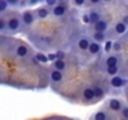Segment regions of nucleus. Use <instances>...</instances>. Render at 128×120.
<instances>
[{"label": "nucleus", "mask_w": 128, "mask_h": 120, "mask_svg": "<svg viewBox=\"0 0 128 120\" xmlns=\"http://www.w3.org/2000/svg\"><path fill=\"white\" fill-rule=\"evenodd\" d=\"M36 60H39V61H42V63H46L49 59H48V56H45L43 54H38L36 55Z\"/></svg>", "instance_id": "nucleus-23"}, {"label": "nucleus", "mask_w": 128, "mask_h": 120, "mask_svg": "<svg viewBox=\"0 0 128 120\" xmlns=\"http://www.w3.org/2000/svg\"><path fill=\"white\" fill-rule=\"evenodd\" d=\"M100 50H102L100 43H98V41H96V40L90 41V44H89V48H88V51H89L90 54L96 55V54H98Z\"/></svg>", "instance_id": "nucleus-6"}, {"label": "nucleus", "mask_w": 128, "mask_h": 120, "mask_svg": "<svg viewBox=\"0 0 128 120\" xmlns=\"http://www.w3.org/2000/svg\"><path fill=\"white\" fill-rule=\"evenodd\" d=\"M108 28V24L106 20H99L96 24H93V30L94 31H99V33H104Z\"/></svg>", "instance_id": "nucleus-4"}, {"label": "nucleus", "mask_w": 128, "mask_h": 120, "mask_svg": "<svg viewBox=\"0 0 128 120\" xmlns=\"http://www.w3.org/2000/svg\"><path fill=\"white\" fill-rule=\"evenodd\" d=\"M104 50H106L107 53H109L110 50H113V43H112L110 40H107V41H106V46H104Z\"/></svg>", "instance_id": "nucleus-21"}, {"label": "nucleus", "mask_w": 128, "mask_h": 120, "mask_svg": "<svg viewBox=\"0 0 128 120\" xmlns=\"http://www.w3.org/2000/svg\"><path fill=\"white\" fill-rule=\"evenodd\" d=\"M128 83H127V80L124 79V78H120V76H113L112 79H110V86L112 88H122V86H124V85H127Z\"/></svg>", "instance_id": "nucleus-2"}, {"label": "nucleus", "mask_w": 128, "mask_h": 120, "mask_svg": "<svg viewBox=\"0 0 128 120\" xmlns=\"http://www.w3.org/2000/svg\"><path fill=\"white\" fill-rule=\"evenodd\" d=\"M83 21H84V23H89V14H88V15L86 14V15L83 16Z\"/></svg>", "instance_id": "nucleus-31"}, {"label": "nucleus", "mask_w": 128, "mask_h": 120, "mask_svg": "<svg viewBox=\"0 0 128 120\" xmlns=\"http://www.w3.org/2000/svg\"><path fill=\"white\" fill-rule=\"evenodd\" d=\"M19 28H20V20L18 18H12L8 20V30L9 31L16 33V31H19Z\"/></svg>", "instance_id": "nucleus-1"}, {"label": "nucleus", "mask_w": 128, "mask_h": 120, "mask_svg": "<svg viewBox=\"0 0 128 120\" xmlns=\"http://www.w3.org/2000/svg\"><path fill=\"white\" fill-rule=\"evenodd\" d=\"M56 1H58V0H45V3H46L49 6H54V5L56 4Z\"/></svg>", "instance_id": "nucleus-27"}, {"label": "nucleus", "mask_w": 128, "mask_h": 120, "mask_svg": "<svg viewBox=\"0 0 128 120\" xmlns=\"http://www.w3.org/2000/svg\"><path fill=\"white\" fill-rule=\"evenodd\" d=\"M28 51H29V49H28V46L26 45H24V44H20V45H18L16 46V49H15V53H16V55L18 56H25L26 54H28Z\"/></svg>", "instance_id": "nucleus-9"}, {"label": "nucleus", "mask_w": 128, "mask_h": 120, "mask_svg": "<svg viewBox=\"0 0 128 120\" xmlns=\"http://www.w3.org/2000/svg\"><path fill=\"white\" fill-rule=\"evenodd\" d=\"M127 90H128V84H127Z\"/></svg>", "instance_id": "nucleus-37"}, {"label": "nucleus", "mask_w": 128, "mask_h": 120, "mask_svg": "<svg viewBox=\"0 0 128 120\" xmlns=\"http://www.w3.org/2000/svg\"><path fill=\"white\" fill-rule=\"evenodd\" d=\"M94 120H107V115L104 111H98L94 115Z\"/></svg>", "instance_id": "nucleus-20"}, {"label": "nucleus", "mask_w": 128, "mask_h": 120, "mask_svg": "<svg viewBox=\"0 0 128 120\" xmlns=\"http://www.w3.org/2000/svg\"><path fill=\"white\" fill-rule=\"evenodd\" d=\"M48 14H49V11H48L45 8H39V9H36V15H38L40 19H45V18L48 16Z\"/></svg>", "instance_id": "nucleus-17"}, {"label": "nucleus", "mask_w": 128, "mask_h": 120, "mask_svg": "<svg viewBox=\"0 0 128 120\" xmlns=\"http://www.w3.org/2000/svg\"><path fill=\"white\" fill-rule=\"evenodd\" d=\"M108 106H109L110 110H113V111H122V108H123L120 100H118V99H110V100L108 101Z\"/></svg>", "instance_id": "nucleus-3"}, {"label": "nucleus", "mask_w": 128, "mask_h": 120, "mask_svg": "<svg viewBox=\"0 0 128 120\" xmlns=\"http://www.w3.org/2000/svg\"><path fill=\"white\" fill-rule=\"evenodd\" d=\"M6 1H8V4H10V5H16L19 0H6Z\"/></svg>", "instance_id": "nucleus-29"}, {"label": "nucleus", "mask_w": 128, "mask_h": 120, "mask_svg": "<svg viewBox=\"0 0 128 120\" xmlns=\"http://www.w3.org/2000/svg\"><path fill=\"white\" fill-rule=\"evenodd\" d=\"M100 1V0H90V3H93V4H98Z\"/></svg>", "instance_id": "nucleus-33"}, {"label": "nucleus", "mask_w": 128, "mask_h": 120, "mask_svg": "<svg viewBox=\"0 0 128 120\" xmlns=\"http://www.w3.org/2000/svg\"><path fill=\"white\" fill-rule=\"evenodd\" d=\"M106 64H107V66H116V65L118 64V58L114 56V55L108 56V58L106 59Z\"/></svg>", "instance_id": "nucleus-12"}, {"label": "nucleus", "mask_w": 128, "mask_h": 120, "mask_svg": "<svg viewBox=\"0 0 128 120\" xmlns=\"http://www.w3.org/2000/svg\"><path fill=\"white\" fill-rule=\"evenodd\" d=\"M83 98L88 101H92L94 98H96V91H94V88H86L83 90Z\"/></svg>", "instance_id": "nucleus-7"}, {"label": "nucleus", "mask_w": 128, "mask_h": 120, "mask_svg": "<svg viewBox=\"0 0 128 120\" xmlns=\"http://www.w3.org/2000/svg\"><path fill=\"white\" fill-rule=\"evenodd\" d=\"M6 0H0V11H5L6 9Z\"/></svg>", "instance_id": "nucleus-24"}, {"label": "nucleus", "mask_w": 128, "mask_h": 120, "mask_svg": "<svg viewBox=\"0 0 128 120\" xmlns=\"http://www.w3.org/2000/svg\"><path fill=\"white\" fill-rule=\"evenodd\" d=\"M104 1H110V0H104Z\"/></svg>", "instance_id": "nucleus-36"}, {"label": "nucleus", "mask_w": 128, "mask_h": 120, "mask_svg": "<svg viewBox=\"0 0 128 120\" xmlns=\"http://www.w3.org/2000/svg\"><path fill=\"white\" fill-rule=\"evenodd\" d=\"M84 1H86V0H74L76 5H83V4H84Z\"/></svg>", "instance_id": "nucleus-30"}, {"label": "nucleus", "mask_w": 128, "mask_h": 120, "mask_svg": "<svg viewBox=\"0 0 128 120\" xmlns=\"http://www.w3.org/2000/svg\"><path fill=\"white\" fill-rule=\"evenodd\" d=\"M50 80L53 81V83H62V80H63V74H62V71L60 70H53L52 73H50Z\"/></svg>", "instance_id": "nucleus-8"}, {"label": "nucleus", "mask_w": 128, "mask_h": 120, "mask_svg": "<svg viewBox=\"0 0 128 120\" xmlns=\"http://www.w3.org/2000/svg\"><path fill=\"white\" fill-rule=\"evenodd\" d=\"M64 13H66V6H63V5H58L53 10V14L55 16H62V15H64Z\"/></svg>", "instance_id": "nucleus-14"}, {"label": "nucleus", "mask_w": 128, "mask_h": 120, "mask_svg": "<svg viewBox=\"0 0 128 120\" xmlns=\"http://www.w3.org/2000/svg\"><path fill=\"white\" fill-rule=\"evenodd\" d=\"M58 1H66V0H58Z\"/></svg>", "instance_id": "nucleus-35"}, {"label": "nucleus", "mask_w": 128, "mask_h": 120, "mask_svg": "<svg viewBox=\"0 0 128 120\" xmlns=\"http://www.w3.org/2000/svg\"><path fill=\"white\" fill-rule=\"evenodd\" d=\"M118 71H119L118 65H116V66H107V74H109V75H116Z\"/></svg>", "instance_id": "nucleus-19"}, {"label": "nucleus", "mask_w": 128, "mask_h": 120, "mask_svg": "<svg viewBox=\"0 0 128 120\" xmlns=\"http://www.w3.org/2000/svg\"><path fill=\"white\" fill-rule=\"evenodd\" d=\"M59 120H63V119H59Z\"/></svg>", "instance_id": "nucleus-39"}, {"label": "nucleus", "mask_w": 128, "mask_h": 120, "mask_svg": "<svg viewBox=\"0 0 128 120\" xmlns=\"http://www.w3.org/2000/svg\"><path fill=\"white\" fill-rule=\"evenodd\" d=\"M94 91H96V98H97V99H103V98H104V90H103L100 86L94 88Z\"/></svg>", "instance_id": "nucleus-18"}, {"label": "nucleus", "mask_w": 128, "mask_h": 120, "mask_svg": "<svg viewBox=\"0 0 128 120\" xmlns=\"http://www.w3.org/2000/svg\"><path fill=\"white\" fill-rule=\"evenodd\" d=\"M127 101H128V96H127Z\"/></svg>", "instance_id": "nucleus-38"}, {"label": "nucleus", "mask_w": 128, "mask_h": 120, "mask_svg": "<svg viewBox=\"0 0 128 120\" xmlns=\"http://www.w3.org/2000/svg\"><path fill=\"white\" fill-rule=\"evenodd\" d=\"M123 23L128 25V15H126V16H123Z\"/></svg>", "instance_id": "nucleus-32"}, {"label": "nucleus", "mask_w": 128, "mask_h": 120, "mask_svg": "<svg viewBox=\"0 0 128 120\" xmlns=\"http://www.w3.org/2000/svg\"><path fill=\"white\" fill-rule=\"evenodd\" d=\"M99 20H100V16H99L98 13L92 11V13L89 14V23H90V24H96V23L99 21Z\"/></svg>", "instance_id": "nucleus-16"}, {"label": "nucleus", "mask_w": 128, "mask_h": 120, "mask_svg": "<svg viewBox=\"0 0 128 120\" xmlns=\"http://www.w3.org/2000/svg\"><path fill=\"white\" fill-rule=\"evenodd\" d=\"M89 44H90V41H89L87 38H80V39L78 40V48H79L80 50H88Z\"/></svg>", "instance_id": "nucleus-10"}, {"label": "nucleus", "mask_w": 128, "mask_h": 120, "mask_svg": "<svg viewBox=\"0 0 128 120\" xmlns=\"http://www.w3.org/2000/svg\"><path fill=\"white\" fill-rule=\"evenodd\" d=\"M48 59H49V60H52V61H53V60L55 61V60H56L58 58H56V54H55V55H54V54H50V55H48Z\"/></svg>", "instance_id": "nucleus-28"}, {"label": "nucleus", "mask_w": 128, "mask_h": 120, "mask_svg": "<svg viewBox=\"0 0 128 120\" xmlns=\"http://www.w3.org/2000/svg\"><path fill=\"white\" fill-rule=\"evenodd\" d=\"M22 21L24 25H32L34 23V15L32 11H25L22 16Z\"/></svg>", "instance_id": "nucleus-5"}, {"label": "nucleus", "mask_w": 128, "mask_h": 120, "mask_svg": "<svg viewBox=\"0 0 128 120\" xmlns=\"http://www.w3.org/2000/svg\"><path fill=\"white\" fill-rule=\"evenodd\" d=\"M122 115H123L126 119H128V106H123V108H122Z\"/></svg>", "instance_id": "nucleus-26"}, {"label": "nucleus", "mask_w": 128, "mask_h": 120, "mask_svg": "<svg viewBox=\"0 0 128 120\" xmlns=\"http://www.w3.org/2000/svg\"><path fill=\"white\" fill-rule=\"evenodd\" d=\"M8 29V23L5 21V19H0V30L5 31Z\"/></svg>", "instance_id": "nucleus-22"}, {"label": "nucleus", "mask_w": 128, "mask_h": 120, "mask_svg": "<svg viewBox=\"0 0 128 120\" xmlns=\"http://www.w3.org/2000/svg\"><path fill=\"white\" fill-rule=\"evenodd\" d=\"M120 49H122V44L120 43H113V50L114 51H120Z\"/></svg>", "instance_id": "nucleus-25"}, {"label": "nucleus", "mask_w": 128, "mask_h": 120, "mask_svg": "<svg viewBox=\"0 0 128 120\" xmlns=\"http://www.w3.org/2000/svg\"><path fill=\"white\" fill-rule=\"evenodd\" d=\"M35 3H38V0H30V4H35Z\"/></svg>", "instance_id": "nucleus-34"}, {"label": "nucleus", "mask_w": 128, "mask_h": 120, "mask_svg": "<svg viewBox=\"0 0 128 120\" xmlns=\"http://www.w3.org/2000/svg\"><path fill=\"white\" fill-rule=\"evenodd\" d=\"M92 38H93V40H96V41H98V43H102V41L106 40L104 33H99V31H94V34H93Z\"/></svg>", "instance_id": "nucleus-15"}, {"label": "nucleus", "mask_w": 128, "mask_h": 120, "mask_svg": "<svg viewBox=\"0 0 128 120\" xmlns=\"http://www.w3.org/2000/svg\"><path fill=\"white\" fill-rule=\"evenodd\" d=\"M53 68H54V69H56V70L63 71L64 69H66V61H64L63 59H56L55 61L53 63Z\"/></svg>", "instance_id": "nucleus-11"}, {"label": "nucleus", "mask_w": 128, "mask_h": 120, "mask_svg": "<svg viewBox=\"0 0 128 120\" xmlns=\"http://www.w3.org/2000/svg\"><path fill=\"white\" fill-rule=\"evenodd\" d=\"M114 30H116V33H117V34L122 35V34H124V33H126V30H127V24H124L123 21H122V23H118V24L116 25Z\"/></svg>", "instance_id": "nucleus-13"}]
</instances>
